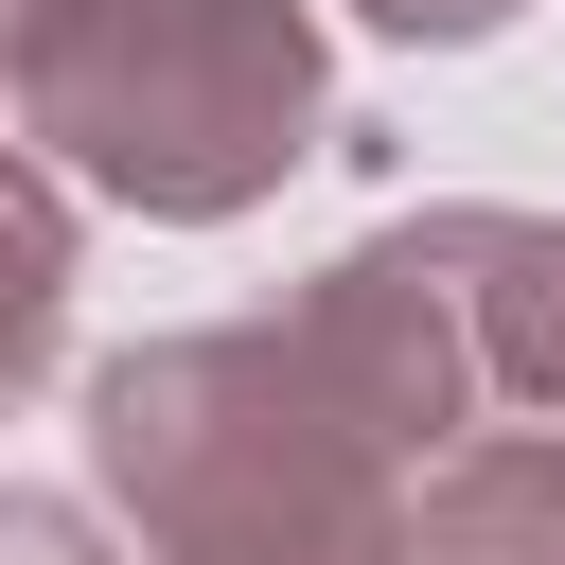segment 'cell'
Masks as SVG:
<instances>
[{"instance_id":"7a4b0ae2","label":"cell","mask_w":565,"mask_h":565,"mask_svg":"<svg viewBox=\"0 0 565 565\" xmlns=\"http://www.w3.org/2000/svg\"><path fill=\"white\" fill-rule=\"evenodd\" d=\"M459 247V300H477V353H494V406L565 424V212H441Z\"/></svg>"},{"instance_id":"277c9868","label":"cell","mask_w":565,"mask_h":565,"mask_svg":"<svg viewBox=\"0 0 565 565\" xmlns=\"http://www.w3.org/2000/svg\"><path fill=\"white\" fill-rule=\"evenodd\" d=\"M53 353H71V177L0 124V406L53 388Z\"/></svg>"},{"instance_id":"3957f363","label":"cell","mask_w":565,"mask_h":565,"mask_svg":"<svg viewBox=\"0 0 565 565\" xmlns=\"http://www.w3.org/2000/svg\"><path fill=\"white\" fill-rule=\"evenodd\" d=\"M406 565H565V424H477L406 494Z\"/></svg>"},{"instance_id":"8992f818","label":"cell","mask_w":565,"mask_h":565,"mask_svg":"<svg viewBox=\"0 0 565 565\" xmlns=\"http://www.w3.org/2000/svg\"><path fill=\"white\" fill-rule=\"evenodd\" d=\"M0 565H106V530H88L71 494H18V477H0Z\"/></svg>"},{"instance_id":"6da1fadb","label":"cell","mask_w":565,"mask_h":565,"mask_svg":"<svg viewBox=\"0 0 565 565\" xmlns=\"http://www.w3.org/2000/svg\"><path fill=\"white\" fill-rule=\"evenodd\" d=\"M0 124L141 230H230L335 141V53L318 0H0Z\"/></svg>"},{"instance_id":"52a82bcc","label":"cell","mask_w":565,"mask_h":565,"mask_svg":"<svg viewBox=\"0 0 565 565\" xmlns=\"http://www.w3.org/2000/svg\"><path fill=\"white\" fill-rule=\"evenodd\" d=\"M371 35H406V53H477V35H512L530 0H353Z\"/></svg>"},{"instance_id":"5b68a950","label":"cell","mask_w":565,"mask_h":565,"mask_svg":"<svg viewBox=\"0 0 565 565\" xmlns=\"http://www.w3.org/2000/svg\"><path fill=\"white\" fill-rule=\"evenodd\" d=\"M159 565H406V512H353V530H212V547H159Z\"/></svg>"}]
</instances>
